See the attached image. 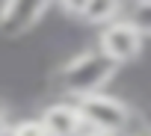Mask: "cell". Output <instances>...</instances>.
Returning <instances> with one entry per match:
<instances>
[{"mask_svg": "<svg viewBox=\"0 0 151 136\" xmlns=\"http://www.w3.org/2000/svg\"><path fill=\"white\" fill-rule=\"evenodd\" d=\"M116 71H119V68L107 56H101L98 50H83L77 56H71L59 68L56 83H59V89L65 95H71L74 101H80L86 95L104 92V86L116 77Z\"/></svg>", "mask_w": 151, "mask_h": 136, "instance_id": "cell-1", "label": "cell"}, {"mask_svg": "<svg viewBox=\"0 0 151 136\" xmlns=\"http://www.w3.org/2000/svg\"><path fill=\"white\" fill-rule=\"evenodd\" d=\"M74 107H77L86 130L107 133V136H133V124L139 121V115L122 98H116L110 92L86 95L80 101H74Z\"/></svg>", "mask_w": 151, "mask_h": 136, "instance_id": "cell-2", "label": "cell"}, {"mask_svg": "<svg viewBox=\"0 0 151 136\" xmlns=\"http://www.w3.org/2000/svg\"><path fill=\"white\" fill-rule=\"evenodd\" d=\"M142 42H145V36L139 33V30H133L127 21H122V18H116L113 24H107V27H101V33H98V53L101 56H107L116 68L119 65H124V62H133L139 53H142Z\"/></svg>", "mask_w": 151, "mask_h": 136, "instance_id": "cell-3", "label": "cell"}, {"mask_svg": "<svg viewBox=\"0 0 151 136\" xmlns=\"http://www.w3.org/2000/svg\"><path fill=\"white\" fill-rule=\"evenodd\" d=\"M50 9H53L50 3H30V0L3 3V9H0V30L6 36H21V33L33 30L36 24H42V18Z\"/></svg>", "mask_w": 151, "mask_h": 136, "instance_id": "cell-4", "label": "cell"}, {"mask_svg": "<svg viewBox=\"0 0 151 136\" xmlns=\"http://www.w3.org/2000/svg\"><path fill=\"white\" fill-rule=\"evenodd\" d=\"M39 121H42L47 136H80L86 130L83 121H80L77 107H74V101H56V104L45 107Z\"/></svg>", "mask_w": 151, "mask_h": 136, "instance_id": "cell-5", "label": "cell"}, {"mask_svg": "<svg viewBox=\"0 0 151 136\" xmlns=\"http://www.w3.org/2000/svg\"><path fill=\"white\" fill-rule=\"evenodd\" d=\"M74 21H83V27H107L122 15V3L116 0H86V3H65L62 6Z\"/></svg>", "mask_w": 151, "mask_h": 136, "instance_id": "cell-6", "label": "cell"}, {"mask_svg": "<svg viewBox=\"0 0 151 136\" xmlns=\"http://www.w3.org/2000/svg\"><path fill=\"white\" fill-rule=\"evenodd\" d=\"M6 136H47L39 118H21L18 124H9Z\"/></svg>", "mask_w": 151, "mask_h": 136, "instance_id": "cell-7", "label": "cell"}, {"mask_svg": "<svg viewBox=\"0 0 151 136\" xmlns=\"http://www.w3.org/2000/svg\"><path fill=\"white\" fill-rule=\"evenodd\" d=\"M9 133V115H6V110L0 107V136H6Z\"/></svg>", "mask_w": 151, "mask_h": 136, "instance_id": "cell-8", "label": "cell"}, {"mask_svg": "<svg viewBox=\"0 0 151 136\" xmlns=\"http://www.w3.org/2000/svg\"><path fill=\"white\" fill-rule=\"evenodd\" d=\"M80 136H107V133H95V130H83Z\"/></svg>", "mask_w": 151, "mask_h": 136, "instance_id": "cell-9", "label": "cell"}, {"mask_svg": "<svg viewBox=\"0 0 151 136\" xmlns=\"http://www.w3.org/2000/svg\"><path fill=\"white\" fill-rule=\"evenodd\" d=\"M0 9H3V3H0Z\"/></svg>", "mask_w": 151, "mask_h": 136, "instance_id": "cell-10", "label": "cell"}]
</instances>
